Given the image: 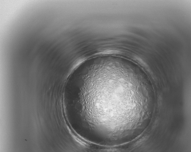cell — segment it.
<instances>
[{"mask_svg": "<svg viewBox=\"0 0 191 152\" xmlns=\"http://www.w3.org/2000/svg\"><path fill=\"white\" fill-rule=\"evenodd\" d=\"M97 70L89 72L92 77L84 75L74 87L73 119L85 138L100 143H117L128 125L125 120L127 111L132 109L125 103L132 104L125 102L122 83L101 78Z\"/></svg>", "mask_w": 191, "mask_h": 152, "instance_id": "cell-1", "label": "cell"}]
</instances>
